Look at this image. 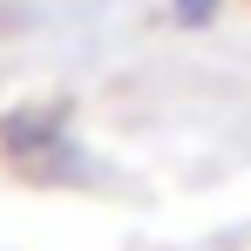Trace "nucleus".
Instances as JSON below:
<instances>
[{"label": "nucleus", "instance_id": "2", "mask_svg": "<svg viewBox=\"0 0 251 251\" xmlns=\"http://www.w3.org/2000/svg\"><path fill=\"white\" fill-rule=\"evenodd\" d=\"M204 7L210 0H183V21H204Z\"/></svg>", "mask_w": 251, "mask_h": 251}, {"label": "nucleus", "instance_id": "1", "mask_svg": "<svg viewBox=\"0 0 251 251\" xmlns=\"http://www.w3.org/2000/svg\"><path fill=\"white\" fill-rule=\"evenodd\" d=\"M54 136V116H21V123H7V150H34Z\"/></svg>", "mask_w": 251, "mask_h": 251}]
</instances>
